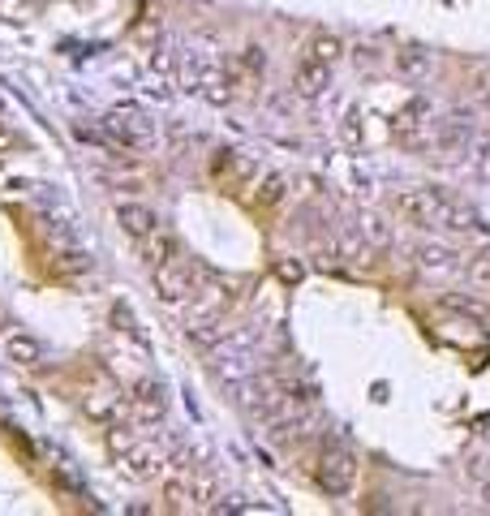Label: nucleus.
<instances>
[{"instance_id": "f257e3e1", "label": "nucleus", "mask_w": 490, "mask_h": 516, "mask_svg": "<svg viewBox=\"0 0 490 516\" xmlns=\"http://www.w3.org/2000/svg\"><path fill=\"white\" fill-rule=\"evenodd\" d=\"M396 215L413 228H435V233H482V215L473 211L465 198H456L439 185H413L396 198Z\"/></svg>"}, {"instance_id": "f03ea898", "label": "nucleus", "mask_w": 490, "mask_h": 516, "mask_svg": "<svg viewBox=\"0 0 490 516\" xmlns=\"http://www.w3.org/2000/svg\"><path fill=\"white\" fill-rule=\"evenodd\" d=\"M108 448H112L117 465H121L134 482H155V478H164V473H168L164 452L155 448V443L142 439L138 430L121 426V422H112V426H108Z\"/></svg>"}, {"instance_id": "7ed1b4c3", "label": "nucleus", "mask_w": 490, "mask_h": 516, "mask_svg": "<svg viewBox=\"0 0 490 516\" xmlns=\"http://www.w3.org/2000/svg\"><path fill=\"white\" fill-rule=\"evenodd\" d=\"M164 495L172 508H194V512H211V499H215V482L203 465L194 461H177L168 465L164 473Z\"/></svg>"}, {"instance_id": "20e7f679", "label": "nucleus", "mask_w": 490, "mask_h": 516, "mask_svg": "<svg viewBox=\"0 0 490 516\" xmlns=\"http://www.w3.org/2000/svg\"><path fill=\"white\" fill-rule=\"evenodd\" d=\"M357 473H362V465H357L353 448H344V443L327 439L319 448V456H314V482H319V491L331 495V499L349 495L357 486Z\"/></svg>"}, {"instance_id": "39448f33", "label": "nucleus", "mask_w": 490, "mask_h": 516, "mask_svg": "<svg viewBox=\"0 0 490 516\" xmlns=\"http://www.w3.org/2000/svg\"><path fill=\"white\" fill-rule=\"evenodd\" d=\"M430 147L439 151V160H460L478 147V117L469 108H452L435 117V129H430Z\"/></svg>"}, {"instance_id": "423d86ee", "label": "nucleus", "mask_w": 490, "mask_h": 516, "mask_svg": "<svg viewBox=\"0 0 490 516\" xmlns=\"http://www.w3.org/2000/svg\"><path fill=\"white\" fill-rule=\"evenodd\" d=\"M99 125H104V134H108V142H112V151H121V155H129V151H147L151 142H155V121L147 117V112H138V108H112Z\"/></svg>"}, {"instance_id": "0eeeda50", "label": "nucleus", "mask_w": 490, "mask_h": 516, "mask_svg": "<svg viewBox=\"0 0 490 516\" xmlns=\"http://www.w3.org/2000/svg\"><path fill=\"white\" fill-rule=\"evenodd\" d=\"M151 271V284H155V297L164 306H185L194 301V263H155Z\"/></svg>"}, {"instance_id": "6e6552de", "label": "nucleus", "mask_w": 490, "mask_h": 516, "mask_svg": "<svg viewBox=\"0 0 490 516\" xmlns=\"http://www.w3.org/2000/svg\"><path fill=\"white\" fill-rule=\"evenodd\" d=\"M430 129H435V108H430L426 95H413L392 121V134L405 142V147H422V142H430Z\"/></svg>"}, {"instance_id": "1a4fd4ad", "label": "nucleus", "mask_w": 490, "mask_h": 516, "mask_svg": "<svg viewBox=\"0 0 490 516\" xmlns=\"http://www.w3.org/2000/svg\"><path fill=\"white\" fill-rule=\"evenodd\" d=\"M211 177L224 185V190H233V194H245L250 185L258 181V164H250L241 151H215V160H211Z\"/></svg>"}, {"instance_id": "9d476101", "label": "nucleus", "mask_w": 490, "mask_h": 516, "mask_svg": "<svg viewBox=\"0 0 490 516\" xmlns=\"http://www.w3.org/2000/svg\"><path fill=\"white\" fill-rule=\"evenodd\" d=\"M125 405L129 413H134L138 422H160L164 418V409H168V400H164V387L155 383V379H138L134 387H129V396H125Z\"/></svg>"}, {"instance_id": "9b49d317", "label": "nucleus", "mask_w": 490, "mask_h": 516, "mask_svg": "<svg viewBox=\"0 0 490 516\" xmlns=\"http://www.w3.org/2000/svg\"><path fill=\"white\" fill-rule=\"evenodd\" d=\"M331 69H336V65H323V61H314V56L301 52V61L293 69V91L301 99H319L327 86H331Z\"/></svg>"}, {"instance_id": "f8f14e48", "label": "nucleus", "mask_w": 490, "mask_h": 516, "mask_svg": "<svg viewBox=\"0 0 490 516\" xmlns=\"http://www.w3.org/2000/svg\"><path fill=\"white\" fill-rule=\"evenodd\" d=\"M138 250H142V258H147V267H155V263H190V254L181 250V241L168 233V228L160 224L151 237H142L138 241Z\"/></svg>"}, {"instance_id": "ddd939ff", "label": "nucleus", "mask_w": 490, "mask_h": 516, "mask_svg": "<svg viewBox=\"0 0 490 516\" xmlns=\"http://www.w3.org/2000/svg\"><path fill=\"white\" fill-rule=\"evenodd\" d=\"M117 224H121L134 241H142V237H151L155 228H160V215H155L151 207H142V203H121V207H117Z\"/></svg>"}, {"instance_id": "4468645a", "label": "nucleus", "mask_w": 490, "mask_h": 516, "mask_svg": "<svg viewBox=\"0 0 490 516\" xmlns=\"http://www.w3.org/2000/svg\"><path fill=\"white\" fill-rule=\"evenodd\" d=\"M430 52L422 48V43H405V48L396 52V74L409 78V82H426L430 78Z\"/></svg>"}, {"instance_id": "2eb2a0df", "label": "nucleus", "mask_w": 490, "mask_h": 516, "mask_svg": "<svg viewBox=\"0 0 490 516\" xmlns=\"http://www.w3.org/2000/svg\"><path fill=\"white\" fill-rule=\"evenodd\" d=\"M5 353H9V362H18V366H26V370H35V366L48 362V349H43L35 336H26V332H13V336L5 340Z\"/></svg>"}, {"instance_id": "dca6fc26", "label": "nucleus", "mask_w": 490, "mask_h": 516, "mask_svg": "<svg viewBox=\"0 0 490 516\" xmlns=\"http://www.w3.org/2000/svg\"><path fill=\"white\" fill-rule=\"evenodd\" d=\"M340 39L336 35H327V31H319V35H314L310 43H306V56H314V61H323V65H336L340 61Z\"/></svg>"}, {"instance_id": "f3484780", "label": "nucleus", "mask_w": 490, "mask_h": 516, "mask_svg": "<svg viewBox=\"0 0 490 516\" xmlns=\"http://www.w3.org/2000/svg\"><path fill=\"white\" fill-rule=\"evenodd\" d=\"M469 95L490 112V61H482V65L469 69Z\"/></svg>"}, {"instance_id": "a211bd4d", "label": "nucleus", "mask_w": 490, "mask_h": 516, "mask_svg": "<svg viewBox=\"0 0 490 516\" xmlns=\"http://www.w3.org/2000/svg\"><path fill=\"white\" fill-rule=\"evenodd\" d=\"M112 323H121V332H129V336H134L138 344H147V336H142V327H138V319H134V310L121 306V301H117V306H112Z\"/></svg>"}, {"instance_id": "6ab92c4d", "label": "nucleus", "mask_w": 490, "mask_h": 516, "mask_svg": "<svg viewBox=\"0 0 490 516\" xmlns=\"http://www.w3.org/2000/svg\"><path fill=\"white\" fill-rule=\"evenodd\" d=\"M417 254H422V267H439V271H452L456 263H452V254L448 250H417Z\"/></svg>"}, {"instance_id": "aec40b11", "label": "nucleus", "mask_w": 490, "mask_h": 516, "mask_svg": "<svg viewBox=\"0 0 490 516\" xmlns=\"http://www.w3.org/2000/svg\"><path fill=\"white\" fill-rule=\"evenodd\" d=\"M280 276H284V280H301V267H293V263H284V267H280Z\"/></svg>"}, {"instance_id": "412c9836", "label": "nucleus", "mask_w": 490, "mask_h": 516, "mask_svg": "<svg viewBox=\"0 0 490 516\" xmlns=\"http://www.w3.org/2000/svg\"><path fill=\"white\" fill-rule=\"evenodd\" d=\"M482 504L490 508V482H486V491H482Z\"/></svg>"}]
</instances>
